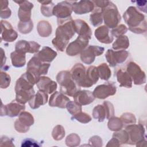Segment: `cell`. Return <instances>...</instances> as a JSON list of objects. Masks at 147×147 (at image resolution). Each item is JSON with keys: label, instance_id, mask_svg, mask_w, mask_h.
Masks as SVG:
<instances>
[{"label": "cell", "instance_id": "1", "mask_svg": "<svg viewBox=\"0 0 147 147\" xmlns=\"http://www.w3.org/2000/svg\"><path fill=\"white\" fill-rule=\"evenodd\" d=\"M57 24L56 36L52 43L57 51L63 52L67 47L69 40L75 33L74 21L70 17L64 20L57 19Z\"/></svg>", "mask_w": 147, "mask_h": 147}, {"label": "cell", "instance_id": "2", "mask_svg": "<svg viewBox=\"0 0 147 147\" xmlns=\"http://www.w3.org/2000/svg\"><path fill=\"white\" fill-rule=\"evenodd\" d=\"M123 19L133 33L142 34L146 32V21L145 16L140 13L136 7L130 6L123 15Z\"/></svg>", "mask_w": 147, "mask_h": 147}, {"label": "cell", "instance_id": "3", "mask_svg": "<svg viewBox=\"0 0 147 147\" xmlns=\"http://www.w3.org/2000/svg\"><path fill=\"white\" fill-rule=\"evenodd\" d=\"M56 80L60 86V91L61 93L69 96H74L80 87L73 80L70 72L61 71L56 76Z\"/></svg>", "mask_w": 147, "mask_h": 147}, {"label": "cell", "instance_id": "4", "mask_svg": "<svg viewBox=\"0 0 147 147\" xmlns=\"http://www.w3.org/2000/svg\"><path fill=\"white\" fill-rule=\"evenodd\" d=\"M103 19L106 26L109 28H115L121 20V17L117 6L111 2L102 9Z\"/></svg>", "mask_w": 147, "mask_h": 147}, {"label": "cell", "instance_id": "5", "mask_svg": "<svg viewBox=\"0 0 147 147\" xmlns=\"http://www.w3.org/2000/svg\"><path fill=\"white\" fill-rule=\"evenodd\" d=\"M125 130L127 131L129 137L127 144L136 145L146 138L145 128L141 123L138 125L134 123L126 126Z\"/></svg>", "mask_w": 147, "mask_h": 147}, {"label": "cell", "instance_id": "6", "mask_svg": "<svg viewBox=\"0 0 147 147\" xmlns=\"http://www.w3.org/2000/svg\"><path fill=\"white\" fill-rule=\"evenodd\" d=\"M49 67V63H43L36 56H34L28 63L26 71L33 74L37 78H40L41 75H46L48 73Z\"/></svg>", "mask_w": 147, "mask_h": 147}, {"label": "cell", "instance_id": "7", "mask_svg": "<svg viewBox=\"0 0 147 147\" xmlns=\"http://www.w3.org/2000/svg\"><path fill=\"white\" fill-rule=\"evenodd\" d=\"M34 122L33 115L29 112L22 111L14 122L16 130L20 133H26L29 131L30 126Z\"/></svg>", "mask_w": 147, "mask_h": 147}, {"label": "cell", "instance_id": "8", "mask_svg": "<svg viewBox=\"0 0 147 147\" xmlns=\"http://www.w3.org/2000/svg\"><path fill=\"white\" fill-rule=\"evenodd\" d=\"M126 71L130 76L136 85H141L146 83V75L141 67L133 61L129 62L126 66Z\"/></svg>", "mask_w": 147, "mask_h": 147}, {"label": "cell", "instance_id": "9", "mask_svg": "<svg viewBox=\"0 0 147 147\" xmlns=\"http://www.w3.org/2000/svg\"><path fill=\"white\" fill-rule=\"evenodd\" d=\"M129 52L125 50L113 51L109 49L105 55L107 61L111 67L124 63L129 56Z\"/></svg>", "mask_w": 147, "mask_h": 147}, {"label": "cell", "instance_id": "10", "mask_svg": "<svg viewBox=\"0 0 147 147\" xmlns=\"http://www.w3.org/2000/svg\"><path fill=\"white\" fill-rule=\"evenodd\" d=\"M103 47L97 45H90L86 48L80 53V59L86 64H91L96 56L101 55L104 52Z\"/></svg>", "mask_w": 147, "mask_h": 147}, {"label": "cell", "instance_id": "11", "mask_svg": "<svg viewBox=\"0 0 147 147\" xmlns=\"http://www.w3.org/2000/svg\"><path fill=\"white\" fill-rule=\"evenodd\" d=\"M116 91L117 88L115 84L112 82H107L96 87L92 93L95 98L104 99L109 96L114 95Z\"/></svg>", "mask_w": 147, "mask_h": 147}, {"label": "cell", "instance_id": "12", "mask_svg": "<svg viewBox=\"0 0 147 147\" xmlns=\"http://www.w3.org/2000/svg\"><path fill=\"white\" fill-rule=\"evenodd\" d=\"M25 109V106L24 104H21L14 99L10 103L6 105H3V103H2L1 115H7L10 117H14L20 115V114L24 111Z\"/></svg>", "mask_w": 147, "mask_h": 147}, {"label": "cell", "instance_id": "13", "mask_svg": "<svg viewBox=\"0 0 147 147\" xmlns=\"http://www.w3.org/2000/svg\"><path fill=\"white\" fill-rule=\"evenodd\" d=\"M72 12V3L71 2L63 1L58 3L53 7L52 14L57 19L64 20L71 16Z\"/></svg>", "mask_w": 147, "mask_h": 147}, {"label": "cell", "instance_id": "14", "mask_svg": "<svg viewBox=\"0 0 147 147\" xmlns=\"http://www.w3.org/2000/svg\"><path fill=\"white\" fill-rule=\"evenodd\" d=\"M88 42V40L78 36L75 41L67 45L66 53L70 56H76L78 54L81 53V52L87 47Z\"/></svg>", "mask_w": 147, "mask_h": 147}, {"label": "cell", "instance_id": "15", "mask_svg": "<svg viewBox=\"0 0 147 147\" xmlns=\"http://www.w3.org/2000/svg\"><path fill=\"white\" fill-rule=\"evenodd\" d=\"M40 45L36 42L32 41L20 40L15 46V51L23 53H37L40 48Z\"/></svg>", "mask_w": 147, "mask_h": 147}, {"label": "cell", "instance_id": "16", "mask_svg": "<svg viewBox=\"0 0 147 147\" xmlns=\"http://www.w3.org/2000/svg\"><path fill=\"white\" fill-rule=\"evenodd\" d=\"M1 40H3L5 41L11 42L17 39L18 34L9 22L2 20L1 21Z\"/></svg>", "mask_w": 147, "mask_h": 147}, {"label": "cell", "instance_id": "17", "mask_svg": "<svg viewBox=\"0 0 147 147\" xmlns=\"http://www.w3.org/2000/svg\"><path fill=\"white\" fill-rule=\"evenodd\" d=\"M14 2L20 6L18 11L20 21L28 22L31 20V10L33 7V4L27 1H14Z\"/></svg>", "mask_w": 147, "mask_h": 147}, {"label": "cell", "instance_id": "18", "mask_svg": "<svg viewBox=\"0 0 147 147\" xmlns=\"http://www.w3.org/2000/svg\"><path fill=\"white\" fill-rule=\"evenodd\" d=\"M86 72L85 67L80 63L76 64L71 69L70 74L71 78L79 87H82L84 84Z\"/></svg>", "mask_w": 147, "mask_h": 147}, {"label": "cell", "instance_id": "19", "mask_svg": "<svg viewBox=\"0 0 147 147\" xmlns=\"http://www.w3.org/2000/svg\"><path fill=\"white\" fill-rule=\"evenodd\" d=\"M75 32L81 37L86 40H90L92 36V31L87 24L84 20L77 19L74 20Z\"/></svg>", "mask_w": 147, "mask_h": 147}, {"label": "cell", "instance_id": "20", "mask_svg": "<svg viewBox=\"0 0 147 147\" xmlns=\"http://www.w3.org/2000/svg\"><path fill=\"white\" fill-rule=\"evenodd\" d=\"M36 84L39 90L48 94L53 93L57 89V83L47 76H40Z\"/></svg>", "mask_w": 147, "mask_h": 147}, {"label": "cell", "instance_id": "21", "mask_svg": "<svg viewBox=\"0 0 147 147\" xmlns=\"http://www.w3.org/2000/svg\"><path fill=\"white\" fill-rule=\"evenodd\" d=\"M72 11L77 14H83L90 13L94 9V4L91 1H75L72 3Z\"/></svg>", "mask_w": 147, "mask_h": 147}, {"label": "cell", "instance_id": "22", "mask_svg": "<svg viewBox=\"0 0 147 147\" xmlns=\"http://www.w3.org/2000/svg\"><path fill=\"white\" fill-rule=\"evenodd\" d=\"M96 38L103 44H110L114 40V37L109 30V28L106 25L99 26L95 30L94 33Z\"/></svg>", "mask_w": 147, "mask_h": 147}, {"label": "cell", "instance_id": "23", "mask_svg": "<svg viewBox=\"0 0 147 147\" xmlns=\"http://www.w3.org/2000/svg\"><path fill=\"white\" fill-rule=\"evenodd\" d=\"M74 102L80 106H85L93 102L95 97L93 93L88 90H79L74 96Z\"/></svg>", "mask_w": 147, "mask_h": 147}, {"label": "cell", "instance_id": "24", "mask_svg": "<svg viewBox=\"0 0 147 147\" xmlns=\"http://www.w3.org/2000/svg\"><path fill=\"white\" fill-rule=\"evenodd\" d=\"M70 99L61 92L55 91L49 98V105L51 107H57L61 109L66 107V105Z\"/></svg>", "mask_w": 147, "mask_h": 147}, {"label": "cell", "instance_id": "25", "mask_svg": "<svg viewBox=\"0 0 147 147\" xmlns=\"http://www.w3.org/2000/svg\"><path fill=\"white\" fill-rule=\"evenodd\" d=\"M99 78L97 67L94 65L90 66L86 70L85 80L82 87L88 88L92 86L98 81Z\"/></svg>", "mask_w": 147, "mask_h": 147}, {"label": "cell", "instance_id": "26", "mask_svg": "<svg viewBox=\"0 0 147 147\" xmlns=\"http://www.w3.org/2000/svg\"><path fill=\"white\" fill-rule=\"evenodd\" d=\"M48 99V94L42 91H38L28 102L31 109H36L47 103Z\"/></svg>", "mask_w": 147, "mask_h": 147}, {"label": "cell", "instance_id": "27", "mask_svg": "<svg viewBox=\"0 0 147 147\" xmlns=\"http://www.w3.org/2000/svg\"><path fill=\"white\" fill-rule=\"evenodd\" d=\"M34 56L43 63H50L56 57L57 52L50 47H44Z\"/></svg>", "mask_w": 147, "mask_h": 147}, {"label": "cell", "instance_id": "28", "mask_svg": "<svg viewBox=\"0 0 147 147\" xmlns=\"http://www.w3.org/2000/svg\"><path fill=\"white\" fill-rule=\"evenodd\" d=\"M116 76L121 87L126 88H131L132 87V79L126 71L122 69H118L116 73Z\"/></svg>", "mask_w": 147, "mask_h": 147}, {"label": "cell", "instance_id": "29", "mask_svg": "<svg viewBox=\"0 0 147 147\" xmlns=\"http://www.w3.org/2000/svg\"><path fill=\"white\" fill-rule=\"evenodd\" d=\"M16 100L21 103L25 104L26 102H29L31 98L35 94V91L33 88L29 90H21L16 92Z\"/></svg>", "mask_w": 147, "mask_h": 147}, {"label": "cell", "instance_id": "30", "mask_svg": "<svg viewBox=\"0 0 147 147\" xmlns=\"http://www.w3.org/2000/svg\"><path fill=\"white\" fill-rule=\"evenodd\" d=\"M10 58L12 65L17 68L22 67L26 64L25 53L14 51L10 54Z\"/></svg>", "mask_w": 147, "mask_h": 147}, {"label": "cell", "instance_id": "31", "mask_svg": "<svg viewBox=\"0 0 147 147\" xmlns=\"http://www.w3.org/2000/svg\"><path fill=\"white\" fill-rule=\"evenodd\" d=\"M37 30L40 36L47 37L52 33V28L49 22L47 21H40L37 24Z\"/></svg>", "mask_w": 147, "mask_h": 147}, {"label": "cell", "instance_id": "32", "mask_svg": "<svg viewBox=\"0 0 147 147\" xmlns=\"http://www.w3.org/2000/svg\"><path fill=\"white\" fill-rule=\"evenodd\" d=\"M129 47V40L126 36L122 35L117 37L113 44V49L117 50H125Z\"/></svg>", "mask_w": 147, "mask_h": 147}, {"label": "cell", "instance_id": "33", "mask_svg": "<svg viewBox=\"0 0 147 147\" xmlns=\"http://www.w3.org/2000/svg\"><path fill=\"white\" fill-rule=\"evenodd\" d=\"M90 21L94 26H98L103 22L102 9L95 7L90 15Z\"/></svg>", "mask_w": 147, "mask_h": 147}, {"label": "cell", "instance_id": "34", "mask_svg": "<svg viewBox=\"0 0 147 147\" xmlns=\"http://www.w3.org/2000/svg\"><path fill=\"white\" fill-rule=\"evenodd\" d=\"M41 5V12L42 14L45 17H49L53 16L52 11L55 6L52 1H38Z\"/></svg>", "mask_w": 147, "mask_h": 147}, {"label": "cell", "instance_id": "35", "mask_svg": "<svg viewBox=\"0 0 147 147\" xmlns=\"http://www.w3.org/2000/svg\"><path fill=\"white\" fill-rule=\"evenodd\" d=\"M99 77L105 80L109 79L111 75V70L106 63H102L97 67Z\"/></svg>", "mask_w": 147, "mask_h": 147}, {"label": "cell", "instance_id": "36", "mask_svg": "<svg viewBox=\"0 0 147 147\" xmlns=\"http://www.w3.org/2000/svg\"><path fill=\"white\" fill-rule=\"evenodd\" d=\"M92 116L94 118L97 119L99 122H103L105 119L106 111L103 105H98L94 108Z\"/></svg>", "mask_w": 147, "mask_h": 147}, {"label": "cell", "instance_id": "37", "mask_svg": "<svg viewBox=\"0 0 147 147\" xmlns=\"http://www.w3.org/2000/svg\"><path fill=\"white\" fill-rule=\"evenodd\" d=\"M108 128L111 131H118L122 129L123 127V123L119 118L111 117L109 119L107 123Z\"/></svg>", "mask_w": 147, "mask_h": 147}, {"label": "cell", "instance_id": "38", "mask_svg": "<svg viewBox=\"0 0 147 147\" xmlns=\"http://www.w3.org/2000/svg\"><path fill=\"white\" fill-rule=\"evenodd\" d=\"M18 29L22 34H28L30 33L33 28V23L32 20L28 22L19 21L18 23Z\"/></svg>", "mask_w": 147, "mask_h": 147}, {"label": "cell", "instance_id": "39", "mask_svg": "<svg viewBox=\"0 0 147 147\" xmlns=\"http://www.w3.org/2000/svg\"><path fill=\"white\" fill-rule=\"evenodd\" d=\"M113 137L115 138L118 141L120 145L127 144L129 140L128 134L125 130H119L115 131L113 134Z\"/></svg>", "mask_w": 147, "mask_h": 147}, {"label": "cell", "instance_id": "40", "mask_svg": "<svg viewBox=\"0 0 147 147\" xmlns=\"http://www.w3.org/2000/svg\"><path fill=\"white\" fill-rule=\"evenodd\" d=\"M120 119L124 127H126L129 125L134 124L136 122V118L134 115L130 113H125L123 114Z\"/></svg>", "mask_w": 147, "mask_h": 147}, {"label": "cell", "instance_id": "41", "mask_svg": "<svg viewBox=\"0 0 147 147\" xmlns=\"http://www.w3.org/2000/svg\"><path fill=\"white\" fill-rule=\"evenodd\" d=\"M80 137L76 133H72L68 135L65 139V144L68 146L74 147L77 146L80 144Z\"/></svg>", "mask_w": 147, "mask_h": 147}, {"label": "cell", "instance_id": "42", "mask_svg": "<svg viewBox=\"0 0 147 147\" xmlns=\"http://www.w3.org/2000/svg\"><path fill=\"white\" fill-rule=\"evenodd\" d=\"M65 136V130L61 125L56 126L52 132V136L56 141L62 140Z\"/></svg>", "mask_w": 147, "mask_h": 147}, {"label": "cell", "instance_id": "43", "mask_svg": "<svg viewBox=\"0 0 147 147\" xmlns=\"http://www.w3.org/2000/svg\"><path fill=\"white\" fill-rule=\"evenodd\" d=\"M66 108L68 110V111L72 114V115H74L80 111H82V106L77 104L75 102L73 101H69L68 102V103L66 105Z\"/></svg>", "mask_w": 147, "mask_h": 147}, {"label": "cell", "instance_id": "44", "mask_svg": "<svg viewBox=\"0 0 147 147\" xmlns=\"http://www.w3.org/2000/svg\"><path fill=\"white\" fill-rule=\"evenodd\" d=\"M71 119H76L82 123H87L91 121V117L88 114L82 111L73 115Z\"/></svg>", "mask_w": 147, "mask_h": 147}, {"label": "cell", "instance_id": "45", "mask_svg": "<svg viewBox=\"0 0 147 147\" xmlns=\"http://www.w3.org/2000/svg\"><path fill=\"white\" fill-rule=\"evenodd\" d=\"M127 31V27L123 24H120L119 25H117L115 28H113L110 32L113 36L117 38L121 36L124 35V34L126 33Z\"/></svg>", "mask_w": 147, "mask_h": 147}, {"label": "cell", "instance_id": "46", "mask_svg": "<svg viewBox=\"0 0 147 147\" xmlns=\"http://www.w3.org/2000/svg\"><path fill=\"white\" fill-rule=\"evenodd\" d=\"M10 76L5 72L1 71L0 73V87L1 88H6L10 84Z\"/></svg>", "mask_w": 147, "mask_h": 147}, {"label": "cell", "instance_id": "47", "mask_svg": "<svg viewBox=\"0 0 147 147\" xmlns=\"http://www.w3.org/2000/svg\"><path fill=\"white\" fill-rule=\"evenodd\" d=\"M103 106L105 107L106 111V118L109 119L114 115V109L113 104L109 101H105L103 103Z\"/></svg>", "mask_w": 147, "mask_h": 147}, {"label": "cell", "instance_id": "48", "mask_svg": "<svg viewBox=\"0 0 147 147\" xmlns=\"http://www.w3.org/2000/svg\"><path fill=\"white\" fill-rule=\"evenodd\" d=\"M7 1H5V3H6ZM11 10L8 7V2L5 5L2 3L1 10V18H8L11 16Z\"/></svg>", "mask_w": 147, "mask_h": 147}, {"label": "cell", "instance_id": "49", "mask_svg": "<svg viewBox=\"0 0 147 147\" xmlns=\"http://www.w3.org/2000/svg\"><path fill=\"white\" fill-rule=\"evenodd\" d=\"M88 144L90 146L100 147L102 146V140L100 137L94 136L89 139Z\"/></svg>", "mask_w": 147, "mask_h": 147}, {"label": "cell", "instance_id": "50", "mask_svg": "<svg viewBox=\"0 0 147 147\" xmlns=\"http://www.w3.org/2000/svg\"><path fill=\"white\" fill-rule=\"evenodd\" d=\"M41 145L37 141L31 138H26L24 140L21 144L22 147H31V146H41Z\"/></svg>", "mask_w": 147, "mask_h": 147}, {"label": "cell", "instance_id": "51", "mask_svg": "<svg viewBox=\"0 0 147 147\" xmlns=\"http://www.w3.org/2000/svg\"><path fill=\"white\" fill-rule=\"evenodd\" d=\"M0 142L1 146H14L12 140L6 136H2L1 138Z\"/></svg>", "mask_w": 147, "mask_h": 147}, {"label": "cell", "instance_id": "52", "mask_svg": "<svg viewBox=\"0 0 147 147\" xmlns=\"http://www.w3.org/2000/svg\"><path fill=\"white\" fill-rule=\"evenodd\" d=\"M134 2L136 3V5L139 10L144 13H146V1H137Z\"/></svg>", "mask_w": 147, "mask_h": 147}, {"label": "cell", "instance_id": "53", "mask_svg": "<svg viewBox=\"0 0 147 147\" xmlns=\"http://www.w3.org/2000/svg\"><path fill=\"white\" fill-rule=\"evenodd\" d=\"M94 4L96 5V7H99L100 9H103L105 8L106 6H107L108 5V4L109 3V1H92Z\"/></svg>", "mask_w": 147, "mask_h": 147}, {"label": "cell", "instance_id": "54", "mask_svg": "<svg viewBox=\"0 0 147 147\" xmlns=\"http://www.w3.org/2000/svg\"><path fill=\"white\" fill-rule=\"evenodd\" d=\"M121 146L117 139L114 137H113L106 145V146Z\"/></svg>", "mask_w": 147, "mask_h": 147}, {"label": "cell", "instance_id": "55", "mask_svg": "<svg viewBox=\"0 0 147 147\" xmlns=\"http://www.w3.org/2000/svg\"><path fill=\"white\" fill-rule=\"evenodd\" d=\"M1 53H2V63H1V68H2L3 67V65L4 64H5L6 59V56H5V52L3 51V49L2 48H1Z\"/></svg>", "mask_w": 147, "mask_h": 147}]
</instances>
